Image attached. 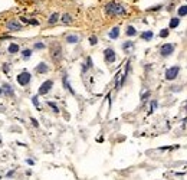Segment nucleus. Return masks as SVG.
Masks as SVG:
<instances>
[{"mask_svg": "<svg viewBox=\"0 0 187 180\" xmlns=\"http://www.w3.org/2000/svg\"><path fill=\"white\" fill-rule=\"evenodd\" d=\"M105 13L108 16H122L125 14V7L118 1H109L105 4Z\"/></svg>", "mask_w": 187, "mask_h": 180, "instance_id": "1", "label": "nucleus"}, {"mask_svg": "<svg viewBox=\"0 0 187 180\" xmlns=\"http://www.w3.org/2000/svg\"><path fill=\"white\" fill-rule=\"evenodd\" d=\"M6 29H7L9 32H19V30L23 29V25H22L19 20L12 19V20H7V22H6Z\"/></svg>", "mask_w": 187, "mask_h": 180, "instance_id": "2", "label": "nucleus"}, {"mask_svg": "<svg viewBox=\"0 0 187 180\" xmlns=\"http://www.w3.org/2000/svg\"><path fill=\"white\" fill-rule=\"evenodd\" d=\"M30 79H32V75H30L27 71H23V72H20V74L16 76V81H17V82H19V85H22V87L29 85Z\"/></svg>", "mask_w": 187, "mask_h": 180, "instance_id": "3", "label": "nucleus"}, {"mask_svg": "<svg viewBox=\"0 0 187 180\" xmlns=\"http://www.w3.org/2000/svg\"><path fill=\"white\" fill-rule=\"evenodd\" d=\"M179 72H180V66H177V65L169 68V69L166 71V79H169V81L176 79V78L179 76Z\"/></svg>", "mask_w": 187, "mask_h": 180, "instance_id": "4", "label": "nucleus"}, {"mask_svg": "<svg viewBox=\"0 0 187 180\" xmlns=\"http://www.w3.org/2000/svg\"><path fill=\"white\" fill-rule=\"evenodd\" d=\"M52 87H53V81H50V79H48V81H45L40 87H39V91H37V94L39 95H46L50 89H52Z\"/></svg>", "mask_w": 187, "mask_h": 180, "instance_id": "5", "label": "nucleus"}, {"mask_svg": "<svg viewBox=\"0 0 187 180\" xmlns=\"http://www.w3.org/2000/svg\"><path fill=\"white\" fill-rule=\"evenodd\" d=\"M104 56H105V62H107V63H114L115 59H117L115 50L111 49V48H107V49L104 50Z\"/></svg>", "mask_w": 187, "mask_h": 180, "instance_id": "6", "label": "nucleus"}, {"mask_svg": "<svg viewBox=\"0 0 187 180\" xmlns=\"http://www.w3.org/2000/svg\"><path fill=\"white\" fill-rule=\"evenodd\" d=\"M174 52V45H171V43H164L161 48H160V55L161 56H170L171 53Z\"/></svg>", "mask_w": 187, "mask_h": 180, "instance_id": "7", "label": "nucleus"}, {"mask_svg": "<svg viewBox=\"0 0 187 180\" xmlns=\"http://www.w3.org/2000/svg\"><path fill=\"white\" fill-rule=\"evenodd\" d=\"M52 58L58 62L60 58H62V48H60V45H53L52 46Z\"/></svg>", "mask_w": 187, "mask_h": 180, "instance_id": "8", "label": "nucleus"}, {"mask_svg": "<svg viewBox=\"0 0 187 180\" xmlns=\"http://www.w3.org/2000/svg\"><path fill=\"white\" fill-rule=\"evenodd\" d=\"M60 22H62L63 25H71V23L73 22V17H72V14H69V13H63L62 17H60Z\"/></svg>", "mask_w": 187, "mask_h": 180, "instance_id": "9", "label": "nucleus"}, {"mask_svg": "<svg viewBox=\"0 0 187 180\" xmlns=\"http://www.w3.org/2000/svg\"><path fill=\"white\" fill-rule=\"evenodd\" d=\"M65 40H66L68 43H71V45H73V43H78V42L81 40V37H79L78 35H68V36L65 37Z\"/></svg>", "mask_w": 187, "mask_h": 180, "instance_id": "10", "label": "nucleus"}, {"mask_svg": "<svg viewBox=\"0 0 187 180\" xmlns=\"http://www.w3.org/2000/svg\"><path fill=\"white\" fill-rule=\"evenodd\" d=\"M48 71H49V66H48L45 62H40V63L36 66V72H37V74H46Z\"/></svg>", "mask_w": 187, "mask_h": 180, "instance_id": "11", "label": "nucleus"}, {"mask_svg": "<svg viewBox=\"0 0 187 180\" xmlns=\"http://www.w3.org/2000/svg\"><path fill=\"white\" fill-rule=\"evenodd\" d=\"M62 82H63V87H65V88H66V89H68V91L72 94V95H75V91L72 89V87H71V84H69V81H68V76H66V75H63V78H62Z\"/></svg>", "mask_w": 187, "mask_h": 180, "instance_id": "12", "label": "nucleus"}, {"mask_svg": "<svg viewBox=\"0 0 187 180\" xmlns=\"http://www.w3.org/2000/svg\"><path fill=\"white\" fill-rule=\"evenodd\" d=\"M58 20H59V13H56V12H55V13H52V14L49 16L48 23H49V25H55Z\"/></svg>", "mask_w": 187, "mask_h": 180, "instance_id": "13", "label": "nucleus"}, {"mask_svg": "<svg viewBox=\"0 0 187 180\" xmlns=\"http://www.w3.org/2000/svg\"><path fill=\"white\" fill-rule=\"evenodd\" d=\"M118 36H120V27L115 26V27H112V30L109 32V37H111V39H118Z\"/></svg>", "mask_w": 187, "mask_h": 180, "instance_id": "14", "label": "nucleus"}, {"mask_svg": "<svg viewBox=\"0 0 187 180\" xmlns=\"http://www.w3.org/2000/svg\"><path fill=\"white\" fill-rule=\"evenodd\" d=\"M1 89L4 91V94H6V95H9V97H13V88H12L9 84H4V85L1 87Z\"/></svg>", "mask_w": 187, "mask_h": 180, "instance_id": "15", "label": "nucleus"}, {"mask_svg": "<svg viewBox=\"0 0 187 180\" xmlns=\"http://www.w3.org/2000/svg\"><path fill=\"white\" fill-rule=\"evenodd\" d=\"M153 36H154V33H153L151 30H147V32H143V33H141V39H144V40H151Z\"/></svg>", "mask_w": 187, "mask_h": 180, "instance_id": "16", "label": "nucleus"}, {"mask_svg": "<svg viewBox=\"0 0 187 180\" xmlns=\"http://www.w3.org/2000/svg\"><path fill=\"white\" fill-rule=\"evenodd\" d=\"M179 23H180V19H179V17H173V19L170 20L169 27H170V29H176V27L179 26Z\"/></svg>", "mask_w": 187, "mask_h": 180, "instance_id": "17", "label": "nucleus"}, {"mask_svg": "<svg viewBox=\"0 0 187 180\" xmlns=\"http://www.w3.org/2000/svg\"><path fill=\"white\" fill-rule=\"evenodd\" d=\"M7 50H9V53H17V52H19V45L12 43V45H9Z\"/></svg>", "mask_w": 187, "mask_h": 180, "instance_id": "18", "label": "nucleus"}, {"mask_svg": "<svg viewBox=\"0 0 187 180\" xmlns=\"http://www.w3.org/2000/svg\"><path fill=\"white\" fill-rule=\"evenodd\" d=\"M125 33H127V36H135V35H137V30H135L134 26H128L127 30H125Z\"/></svg>", "mask_w": 187, "mask_h": 180, "instance_id": "19", "label": "nucleus"}, {"mask_svg": "<svg viewBox=\"0 0 187 180\" xmlns=\"http://www.w3.org/2000/svg\"><path fill=\"white\" fill-rule=\"evenodd\" d=\"M177 13H179V16H187V4L186 6H181V7H179V10H177Z\"/></svg>", "mask_w": 187, "mask_h": 180, "instance_id": "20", "label": "nucleus"}, {"mask_svg": "<svg viewBox=\"0 0 187 180\" xmlns=\"http://www.w3.org/2000/svg\"><path fill=\"white\" fill-rule=\"evenodd\" d=\"M22 56H23V59H29V58L32 56V50H30V49H24V50L22 52Z\"/></svg>", "mask_w": 187, "mask_h": 180, "instance_id": "21", "label": "nucleus"}, {"mask_svg": "<svg viewBox=\"0 0 187 180\" xmlns=\"http://www.w3.org/2000/svg\"><path fill=\"white\" fill-rule=\"evenodd\" d=\"M134 46V42H131V40H128V42H125V43H122V49L124 50H128L130 48H133Z\"/></svg>", "mask_w": 187, "mask_h": 180, "instance_id": "22", "label": "nucleus"}, {"mask_svg": "<svg viewBox=\"0 0 187 180\" xmlns=\"http://www.w3.org/2000/svg\"><path fill=\"white\" fill-rule=\"evenodd\" d=\"M48 105H49V107L53 110V112H56V114L59 112V108H58V105H56L55 102H50V101H48Z\"/></svg>", "mask_w": 187, "mask_h": 180, "instance_id": "23", "label": "nucleus"}, {"mask_svg": "<svg viewBox=\"0 0 187 180\" xmlns=\"http://www.w3.org/2000/svg\"><path fill=\"white\" fill-rule=\"evenodd\" d=\"M169 33H170V30H169V29H163V30L160 32V37H163V39H164V37H167V36H169Z\"/></svg>", "mask_w": 187, "mask_h": 180, "instance_id": "24", "label": "nucleus"}, {"mask_svg": "<svg viewBox=\"0 0 187 180\" xmlns=\"http://www.w3.org/2000/svg\"><path fill=\"white\" fill-rule=\"evenodd\" d=\"M88 68H92V59L91 58H86V65L84 66V71H86Z\"/></svg>", "mask_w": 187, "mask_h": 180, "instance_id": "25", "label": "nucleus"}, {"mask_svg": "<svg viewBox=\"0 0 187 180\" xmlns=\"http://www.w3.org/2000/svg\"><path fill=\"white\" fill-rule=\"evenodd\" d=\"M32 102L35 104V107H36L37 110H40V107H39V102H37V95H35V97L32 98Z\"/></svg>", "mask_w": 187, "mask_h": 180, "instance_id": "26", "label": "nucleus"}, {"mask_svg": "<svg viewBox=\"0 0 187 180\" xmlns=\"http://www.w3.org/2000/svg\"><path fill=\"white\" fill-rule=\"evenodd\" d=\"M97 42H98V39H97V36H91L89 37V43L94 46V45H97Z\"/></svg>", "mask_w": 187, "mask_h": 180, "instance_id": "27", "label": "nucleus"}, {"mask_svg": "<svg viewBox=\"0 0 187 180\" xmlns=\"http://www.w3.org/2000/svg\"><path fill=\"white\" fill-rule=\"evenodd\" d=\"M35 48H36V49H43V48H45V43H42V42H36V43H35Z\"/></svg>", "mask_w": 187, "mask_h": 180, "instance_id": "28", "label": "nucleus"}, {"mask_svg": "<svg viewBox=\"0 0 187 180\" xmlns=\"http://www.w3.org/2000/svg\"><path fill=\"white\" fill-rule=\"evenodd\" d=\"M1 69H3L4 74H7V72H9V63H4V65L1 66Z\"/></svg>", "mask_w": 187, "mask_h": 180, "instance_id": "29", "label": "nucleus"}, {"mask_svg": "<svg viewBox=\"0 0 187 180\" xmlns=\"http://www.w3.org/2000/svg\"><path fill=\"white\" fill-rule=\"evenodd\" d=\"M148 97H150V91H147V92H144V94H143V97H141V99H143V101H145V99H147Z\"/></svg>", "mask_w": 187, "mask_h": 180, "instance_id": "30", "label": "nucleus"}, {"mask_svg": "<svg viewBox=\"0 0 187 180\" xmlns=\"http://www.w3.org/2000/svg\"><path fill=\"white\" fill-rule=\"evenodd\" d=\"M156 107H157V101H153V102H151V108H150V112H153V111L156 110Z\"/></svg>", "mask_w": 187, "mask_h": 180, "instance_id": "31", "label": "nucleus"}, {"mask_svg": "<svg viewBox=\"0 0 187 180\" xmlns=\"http://www.w3.org/2000/svg\"><path fill=\"white\" fill-rule=\"evenodd\" d=\"M30 121H32V124H33L35 127H39V123H37V120H35V118H30Z\"/></svg>", "mask_w": 187, "mask_h": 180, "instance_id": "32", "label": "nucleus"}, {"mask_svg": "<svg viewBox=\"0 0 187 180\" xmlns=\"http://www.w3.org/2000/svg\"><path fill=\"white\" fill-rule=\"evenodd\" d=\"M0 95H1V88H0Z\"/></svg>", "mask_w": 187, "mask_h": 180, "instance_id": "33", "label": "nucleus"}, {"mask_svg": "<svg viewBox=\"0 0 187 180\" xmlns=\"http://www.w3.org/2000/svg\"><path fill=\"white\" fill-rule=\"evenodd\" d=\"M186 110H187V104H186Z\"/></svg>", "mask_w": 187, "mask_h": 180, "instance_id": "34", "label": "nucleus"}]
</instances>
